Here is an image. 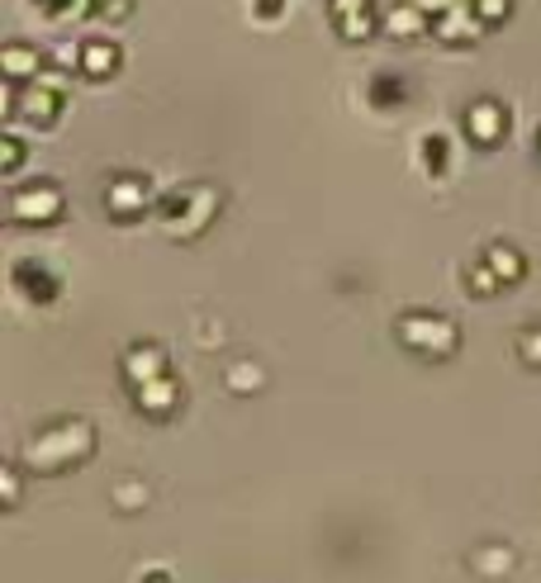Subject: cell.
<instances>
[{
  "instance_id": "1",
  "label": "cell",
  "mask_w": 541,
  "mask_h": 583,
  "mask_svg": "<svg viewBox=\"0 0 541 583\" xmlns=\"http://www.w3.org/2000/svg\"><path fill=\"white\" fill-rule=\"evenodd\" d=\"M91 451H95V427L85 418H67V422L38 427V432L24 441L20 465H28L34 475H62V469L91 460Z\"/></svg>"
},
{
  "instance_id": "2",
  "label": "cell",
  "mask_w": 541,
  "mask_h": 583,
  "mask_svg": "<svg viewBox=\"0 0 541 583\" xmlns=\"http://www.w3.org/2000/svg\"><path fill=\"white\" fill-rule=\"evenodd\" d=\"M162 228L171 237H199L219 213V190L214 185H191V190H176L162 209Z\"/></svg>"
},
{
  "instance_id": "3",
  "label": "cell",
  "mask_w": 541,
  "mask_h": 583,
  "mask_svg": "<svg viewBox=\"0 0 541 583\" xmlns=\"http://www.w3.org/2000/svg\"><path fill=\"white\" fill-rule=\"evenodd\" d=\"M399 341L418 355H433V361H447L461 347V327L441 313H404L399 318Z\"/></svg>"
},
{
  "instance_id": "4",
  "label": "cell",
  "mask_w": 541,
  "mask_h": 583,
  "mask_svg": "<svg viewBox=\"0 0 541 583\" xmlns=\"http://www.w3.org/2000/svg\"><path fill=\"white\" fill-rule=\"evenodd\" d=\"M10 219L14 223H53V219H62V190H57L53 180L24 185V190L10 195Z\"/></svg>"
},
{
  "instance_id": "5",
  "label": "cell",
  "mask_w": 541,
  "mask_h": 583,
  "mask_svg": "<svg viewBox=\"0 0 541 583\" xmlns=\"http://www.w3.org/2000/svg\"><path fill=\"white\" fill-rule=\"evenodd\" d=\"M465 138L475 142V148H498V142L508 138V109L498 105V100H475V105L465 109Z\"/></svg>"
},
{
  "instance_id": "6",
  "label": "cell",
  "mask_w": 541,
  "mask_h": 583,
  "mask_svg": "<svg viewBox=\"0 0 541 583\" xmlns=\"http://www.w3.org/2000/svg\"><path fill=\"white\" fill-rule=\"evenodd\" d=\"M433 34L441 43H475L484 34V20L475 14V5H470V0H451L441 14H433Z\"/></svg>"
},
{
  "instance_id": "7",
  "label": "cell",
  "mask_w": 541,
  "mask_h": 583,
  "mask_svg": "<svg viewBox=\"0 0 541 583\" xmlns=\"http://www.w3.org/2000/svg\"><path fill=\"white\" fill-rule=\"evenodd\" d=\"M327 5H333V24L347 43H366L380 28V14L370 10V0H327Z\"/></svg>"
},
{
  "instance_id": "8",
  "label": "cell",
  "mask_w": 541,
  "mask_h": 583,
  "mask_svg": "<svg viewBox=\"0 0 541 583\" xmlns=\"http://www.w3.org/2000/svg\"><path fill=\"white\" fill-rule=\"evenodd\" d=\"M105 209L114 219L128 223V219H142V213L152 209V195L138 176H119V180H110V190H105Z\"/></svg>"
},
{
  "instance_id": "9",
  "label": "cell",
  "mask_w": 541,
  "mask_h": 583,
  "mask_svg": "<svg viewBox=\"0 0 541 583\" xmlns=\"http://www.w3.org/2000/svg\"><path fill=\"white\" fill-rule=\"evenodd\" d=\"M134 404L142 418H171V412L181 408V384L171 380V375H157L148 384H138L134 389Z\"/></svg>"
},
{
  "instance_id": "10",
  "label": "cell",
  "mask_w": 541,
  "mask_h": 583,
  "mask_svg": "<svg viewBox=\"0 0 541 583\" xmlns=\"http://www.w3.org/2000/svg\"><path fill=\"white\" fill-rule=\"evenodd\" d=\"M380 28H384L390 38H418V34H427V28H433V14L418 10L413 0H399L394 10H384Z\"/></svg>"
},
{
  "instance_id": "11",
  "label": "cell",
  "mask_w": 541,
  "mask_h": 583,
  "mask_svg": "<svg viewBox=\"0 0 541 583\" xmlns=\"http://www.w3.org/2000/svg\"><path fill=\"white\" fill-rule=\"evenodd\" d=\"M20 109H24V119L48 128L57 114H62V91H48V85L28 81V85H20Z\"/></svg>"
},
{
  "instance_id": "12",
  "label": "cell",
  "mask_w": 541,
  "mask_h": 583,
  "mask_svg": "<svg viewBox=\"0 0 541 583\" xmlns=\"http://www.w3.org/2000/svg\"><path fill=\"white\" fill-rule=\"evenodd\" d=\"M81 77H91V81H105L119 71V48L105 38H91V43H81V62H77Z\"/></svg>"
},
{
  "instance_id": "13",
  "label": "cell",
  "mask_w": 541,
  "mask_h": 583,
  "mask_svg": "<svg viewBox=\"0 0 541 583\" xmlns=\"http://www.w3.org/2000/svg\"><path fill=\"white\" fill-rule=\"evenodd\" d=\"M157 375H166V351L162 347H134L124 355V380L134 384H148V380H157Z\"/></svg>"
},
{
  "instance_id": "14",
  "label": "cell",
  "mask_w": 541,
  "mask_h": 583,
  "mask_svg": "<svg viewBox=\"0 0 541 583\" xmlns=\"http://www.w3.org/2000/svg\"><path fill=\"white\" fill-rule=\"evenodd\" d=\"M0 67H5V81L28 85L43 71V57H38V48H28V43H10V48L0 53Z\"/></svg>"
},
{
  "instance_id": "15",
  "label": "cell",
  "mask_w": 541,
  "mask_h": 583,
  "mask_svg": "<svg viewBox=\"0 0 541 583\" xmlns=\"http://www.w3.org/2000/svg\"><path fill=\"white\" fill-rule=\"evenodd\" d=\"M470 564H475V574H480V579H508L513 550H508V546H480L475 555H470Z\"/></svg>"
},
{
  "instance_id": "16",
  "label": "cell",
  "mask_w": 541,
  "mask_h": 583,
  "mask_svg": "<svg viewBox=\"0 0 541 583\" xmlns=\"http://www.w3.org/2000/svg\"><path fill=\"white\" fill-rule=\"evenodd\" d=\"M484 261L494 266V276L504 284H518L522 280V252H513L508 242H494V247H484Z\"/></svg>"
},
{
  "instance_id": "17",
  "label": "cell",
  "mask_w": 541,
  "mask_h": 583,
  "mask_svg": "<svg viewBox=\"0 0 541 583\" xmlns=\"http://www.w3.org/2000/svg\"><path fill=\"white\" fill-rule=\"evenodd\" d=\"M465 284H470V294H480V299H484V294H494L504 280L494 276V266H490V261H480V266H470V270H465Z\"/></svg>"
},
{
  "instance_id": "18",
  "label": "cell",
  "mask_w": 541,
  "mask_h": 583,
  "mask_svg": "<svg viewBox=\"0 0 541 583\" xmlns=\"http://www.w3.org/2000/svg\"><path fill=\"white\" fill-rule=\"evenodd\" d=\"M423 156H427V171H447V162H451L447 138H441V133H427V138H423Z\"/></svg>"
},
{
  "instance_id": "19",
  "label": "cell",
  "mask_w": 541,
  "mask_h": 583,
  "mask_svg": "<svg viewBox=\"0 0 541 583\" xmlns=\"http://www.w3.org/2000/svg\"><path fill=\"white\" fill-rule=\"evenodd\" d=\"M470 5H475V14L484 20V28H494V24H504V20H508L513 0H470Z\"/></svg>"
},
{
  "instance_id": "20",
  "label": "cell",
  "mask_w": 541,
  "mask_h": 583,
  "mask_svg": "<svg viewBox=\"0 0 541 583\" xmlns=\"http://www.w3.org/2000/svg\"><path fill=\"white\" fill-rule=\"evenodd\" d=\"M228 384H233L238 394H252L256 384H262V370H256V365H233V370H228Z\"/></svg>"
},
{
  "instance_id": "21",
  "label": "cell",
  "mask_w": 541,
  "mask_h": 583,
  "mask_svg": "<svg viewBox=\"0 0 541 583\" xmlns=\"http://www.w3.org/2000/svg\"><path fill=\"white\" fill-rule=\"evenodd\" d=\"M518 351H522L527 365H541V327H532V333L518 337Z\"/></svg>"
},
{
  "instance_id": "22",
  "label": "cell",
  "mask_w": 541,
  "mask_h": 583,
  "mask_svg": "<svg viewBox=\"0 0 541 583\" xmlns=\"http://www.w3.org/2000/svg\"><path fill=\"white\" fill-rule=\"evenodd\" d=\"M0 152H5V162H0V166H5V171H20V162H24V142H20V138L5 133V142H0Z\"/></svg>"
},
{
  "instance_id": "23",
  "label": "cell",
  "mask_w": 541,
  "mask_h": 583,
  "mask_svg": "<svg viewBox=\"0 0 541 583\" xmlns=\"http://www.w3.org/2000/svg\"><path fill=\"white\" fill-rule=\"evenodd\" d=\"M100 14H105V20H124V14H128V0H100Z\"/></svg>"
},
{
  "instance_id": "24",
  "label": "cell",
  "mask_w": 541,
  "mask_h": 583,
  "mask_svg": "<svg viewBox=\"0 0 541 583\" xmlns=\"http://www.w3.org/2000/svg\"><path fill=\"white\" fill-rule=\"evenodd\" d=\"M5 503H20V469H5Z\"/></svg>"
},
{
  "instance_id": "25",
  "label": "cell",
  "mask_w": 541,
  "mask_h": 583,
  "mask_svg": "<svg viewBox=\"0 0 541 583\" xmlns=\"http://www.w3.org/2000/svg\"><path fill=\"white\" fill-rule=\"evenodd\" d=\"M280 5H285V0H252V10H256V14H266V20H276Z\"/></svg>"
},
{
  "instance_id": "26",
  "label": "cell",
  "mask_w": 541,
  "mask_h": 583,
  "mask_svg": "<svg viewBox=\"0 0 541 583\" xmlns=\"http://www.w3.org/2000/svg\"><path fill=\"white\" fill-rule=\"evenodd\" d=\"M119 498H124V508H142V503H138V498H142V489H124Z\"/></svg>"
},
{
  "instance_id": "27",
  "label": "cell",
  "mask_w": 541,
  "mask_h": 583,
  "mask_svg": "<svg viewBox=\"0 0 541 583\" xmlns=\"http://www.w3.org/2000/svg\"><path fill=\"white\" fill-rule=\"evenodd\" d=\"M148 579H152V583H166V574H162V569H157V574H148Z\"/></svg>"
}]
</instances>
